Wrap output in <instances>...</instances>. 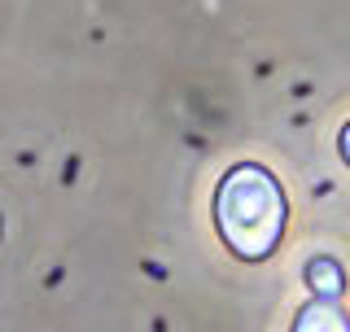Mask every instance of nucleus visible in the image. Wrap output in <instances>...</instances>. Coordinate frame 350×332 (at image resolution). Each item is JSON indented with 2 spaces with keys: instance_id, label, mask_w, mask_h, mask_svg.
Segmentation results:
<instances>
[{
  "instance_id": "f03ea898",
  "label": "nucleus",
  "mask_w": 350,
  "mask_h": 332,
  "mask_svg": "<svg viewBox=\"0 0 350 332\" xmlns=\"http://www.w3.org/2000/svg\"><path fill=\"white\" fill-rule=\"evenodd\" d=\"M293 332H350V319H346V311H337V302L315 297L311 306H302V311H298Z\"/></svg>"
},
{
  "instance_id": "f257e3e1",
  "label": "nucleus",
  "mask_w": 350,
  "mask_h": 332,
  "mask_svg": "<svg viewBox=\"0 0 350 332\" xmlns=\"http://www.w3.org/2000/svg\"><path fill=\"white\" fill-rule=\"evenodd\" d=\"M284 219H289V206H284V193L271 171L245 162V166H232L219 180L215 223L237 258L245 262L271 258L284 236Z\"/></svg>"
},
{
  "instance_id": "20e7f679",
  "label": "nucleus",
  "mask_w": 350,
  "mask_h": 332,
  "mask_svg": "<svg viewBox=\"0 0 350 332\" xmlns=\"http://www.w3.org/2000/svg\"><path fill=\"white\" fill-rule=\"evenodd\" d=\"M342 158H346V166H350V123L342 127Z\"/></svg>"
},
{
  "instance_id": "7ed1b4c3",
  "label": "nucleus",
  "mask_w": 350,
  "mask_h": 332,
  "mask_svg": "<svg viewBox=\"0 0 350 332\" xmlns=\"http://www.w3.org/2000/svg\"><path fill=\"white\" fill-rule=\"evenodd\" d=\"M306 284H311L315 297H328V302H337V297L346 293V275L337 267L333 258H311L306 262Z\"/></svg>"
}]
</instances>
